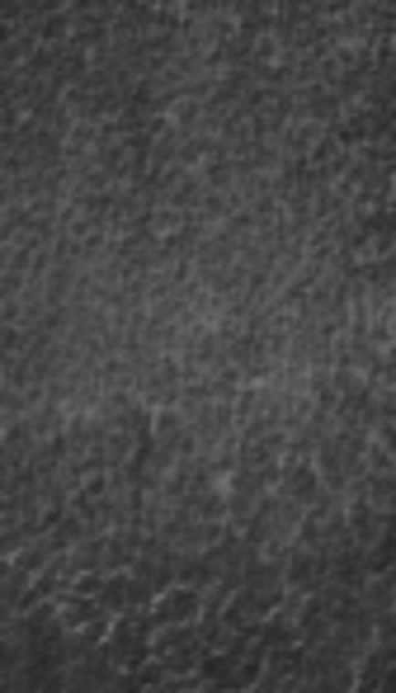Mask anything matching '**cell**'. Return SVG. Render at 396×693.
Returning <instances> with one entry per match:
<instances>
[{
  "label": "cell",
  "mask_w": 396,
  "mask_h": 693,
  "mask_svg": "<svg viewBox=\"0 0 396 693\" xmlns=\"http://www.w3.org/2000/svg\"><path fill=\"white\" fill-rule=\"evenodd\" d=\"M189 614H198V590H175L170 599L156 604V618H161V623H175V618H189Z\"/></svg>",
  "instance_id": "6da1fadb"
}]
</instances>
